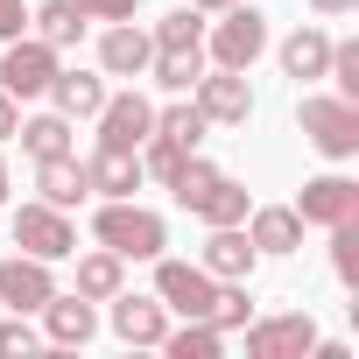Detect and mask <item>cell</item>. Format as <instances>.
<instances>
[{"label":"cell","mask_w":359,"mask_h":359,"mask_svg":"<svg viewBox=\"0 0 359 359\" xmlns=\"http://www.w3.org/2000/svg\"><path fill=\"white\" fill-rule=\"evenodd\" d=\"M92 240H99L106 254H120V261H155V254L169 247V226H162V212H148V205H134V198H106V205L92 212Z\"/></svg>","instance_id":"obj_1"},{"label":"cell","mask_w":359,"mask_h":359,"mask_svg":"<svg viewBox=\"0 0 359 359\" xmlns=\"http://www.w3.org/2000/svg\"><path fill=\"white\" fill-rule=\"evenodd\" d=\"M268 57V15L261 8H219V22H205V64L219 71H254Z\"/></svg>","instance_id":"obj_2"},{"label":"cell","mask_w":359,"mask_h":359,"mask_svg":"<svg viewBox=\"0 0 359 359\" xmlns=\"http://www.w3.org/2000/svg\"><path fill=\"white\" fill-rule=\"evenodd\" d=\"M296 127H303V141H310L324 162H352V155H359V106L338 99V92H303Z\"/></svg>","instance_id":"obj_3"},{"label":"cell","mask_w":359,"mask_h":359,"mask_svg":"<svg viewBox=\"0 0 359 359\" xmlns=\"http://www.w3.org/2000/svg\"><path fill=\"white\" fill-rule=\"evenodd\" d=\"M15 247L57 268V261H71V254H78V226H71V212H57V205H43V198H36V205H22V212H15Z\"/></svg>","instance_id":"obj_4"},{"label":"cell","mask_w":359,"mask_h":359,"mask_svg":"<svg viewBox=\"0 0 359 359\" xmlns=\"http://www.w3.org/2000/svg\"><path fill=\"white\" fill-rule=\"evenodd\" d=\"M155 296H162L169 317H212L219 282H212L198 261H169V254H155Z\"/></svg>","instance_id":"obj_5"},{"label":"cell","mask_w":359,"mask_h":359,"mask_svg":"<svg viewBox=\"0 0 359 359\" xmlns=\"http://www.w3.org/2000/svg\"><path fill=\"white\" fill-rule=\"evenodd\" d=\"M191 99H198V113H205L212 127H247V120H254V85H247V71L205 64V78L191 85Z\"/></svg>","instance_id":"obj_6"},{"label":"cell","mask_w":359,"mask_h":359,"mask_svg":"<svg viewBox=\"0 0 359 359\" xmlns=\"http://www.w3.org/2000/svg\"><path fill=\"white\" fill-rule=\"evenodd\" d=\"M50 78H57V50L43 36H15L8 57H0V92L8 99H43Z\"/></svg>","instance_id":"obj_7"},{"label":"cell","mask_w":359,"mask_h":359,"mask_svg":"<svg viewBox=\"0 0 359 359\" xmlns=\"http://www.w3.org/2000/svg\"><path fill=\"white\" fill-rule=\"evenodd\" d=\"M317 345L310 310H282V317H247V359H303Z\"/></svg>","instance_id":"obj_8"},{"label":"cell","mask_w":359,"mask_h":359,"mask_svg":"<svg viewBox=\"0 0 359 359\" xmlns=\"http://www.w3.org/2000/svg\"><path fill=\"white\" fill-rule=\"evenodd\" d=\"M99 120V148H141L148 134H155V106L127 85V92H106V106L92 113Z\"/></svg>","instance_id":"obj_9"},{"label":"cell","mask_w":359,"mask_h":359,"mask_svg":"<svg viewBox=\"0 0 359 359\" xmlns=\"http://www.w3.org/2000/svg\"><path fill=\"white\" fill-rule=\"evenodd\" d=\"M296 219L303 226H345V219H359V184H352V176H310V184H303V198H296Z\"/></svg>","instance_id":"obj_10"},{"label":"cell","mask_w":359,"mask_h":359,"mask_svg":"<svg viewBox=\"0 0 359 359\" xmlns=\"http://www.w3.org/2000/svg\"><path fill=\"white\" fill-rule=\"evenodd\" d=\"M198 268H205L212 282H254L261 254H254L247 226H205V254H198Z\"/></svg>","instance_id":"obj_11"},{"label":"cell","mask_w":359,"mask_h":359,"mask_svg":"<svg viewBox=\"0 0 359 359\" xmlns=\"http://www.w3.org/2000/svg\"><path fill=\"white\" fill-rule=\"evenodd\" d=\"M50 296H57V275H50V261H36V254H8V261H0V303H8V310L36 317Z\"/></svg>","instance_id":"obj_12"},{"label":"cell","mask_w":359,"mask_h":359,"mask_svg":"<svg viewBox=\"0 0 359 359\" xmlns=\"http://www.w3.org/2000/svg\"><path fill=\"white\" fill-rule=\"evenodd\" d=\"M113 310H106V324H113V338L120 345H162V331H169V310H162V296H106Z\"/></svg>","instance_id":"obj_13"},{"label":"cell","mask_w":359,"mask_h":359,"mask_svg":"<svg viewBox=\"0 0 359 359\" xmlns=\"http://www.w3.org/2000/svg\"><path fill=\"white\" fill-rule=\"evenodd\" d=\"M240 226H247L254 254H268V261H282V254H303V219H296V205H254Z\"/></svg>","instance_id":"obj_14"},{"label":"cell","mask_w":359,"mask_h":359,"mask_svg":"<svg viewBox=\"0 0 359 359\" xmlns=\"http://www.w3.org/2000/svg\"><path fill=\"white\" fill-rule=\"evenodd\" d=\"M36 317H43V338H50V345H92V331H99V303L78 296V289H71V296L57 289Z\"/></svg>","instance_id":"obj_15"},{"label":"cell","mask_w":359,"mask_h":359,"mask_svg":"<svg viewBox=\"0 0 359 359\" xmlns=\"http://www.w3.org/2000/svg\"><path fill=\"white\" fill-rule=\"evenodd\" d=\"M36 198L57 205V212H78V205L92 198L85 162H78V155H43V162H36Z\"/></svg>","instance_id":"obj_16"},{"label":"cell","mask_w":359,"mask_h":359,"mask_svg":"<svg viewBox=\"0 0 359 359\" xmlns=\"http://www.w3.org/2000/svg\"><path fill=\"white\" fill-rule=\"evenodd\" d=\"M148 57H155V43H148V29H134V22H113V29L99 36V71H106V78H148Z\"/></svg>","instance_id":"obj_17"},{"label":"cell","mask_w":359,"mask_h":359,"mask_svg":"<svg viewBox=\"0 0 359 359\" xmlns=\"http://www.w3.org/2000/svg\"><path fill=\"white\" fill-rule=\"evenodd\" d=\"M85 176H92V198H134V191L148 184V169H141L134 148H99V155L85 162Z\"/></svg>","instance_id":"obj_18"},{"label":"cell","mask_w":359,"mask_h":359,"mask_svg":"<svg viewBox=\"0 0 359 359\" xmlns=\"http://www.w3.org/2000/svg\"><path fill=\"white\" fill-rule=\"evenodd\" d=\"M184 212H191L198 226H240V219L254 212V198H247V184H233V176L219 169V176H212V184H205V191H198Z\"/></svg>","instance_id":"obj_19"},{"label":"cell","mask_w":359,"mask_h":359,"mask_svg":"<svg viewBox=\"0 0 359 359\" xmlns=\"http://www.w3.org/2000/svg\"><path fill=\"white\" fill-rule=\"evenodd\" d=\"M282 78H296V85H317L324 78V64H331V36L317 29V22H303L296 36H282Z\"/></svg>","instance_id":"obj_20"},{"label":"cell","mask_w":359,"mask_h":359,"mask_svg":"<svg viewBox=\"0 0 359 359\" xmlns=\"http://www.w3.org/2000/svg\"><path fill=\"white\" fill-rule=\"evenodd\" d=\"M64 120H92L99 106H106V78H92V71H64L57 64V78H50V92H43Z\"/></svg>","instance_id":"obj_21"},{"label":"cell","mask_w":359,"mask_h":359,"mask_svg":"<svg viewBox=\"0 0 359 359\" xmlns=\"http://www.w3.org/2000/svg\"><path fill=\"white\" fill-rule=\"evenodd\" d=\"M155 134H162V141H176V148H205L212 120L198 113V99H184V92H176V106H155Z\"/></svg>","instance_id":"obj_22"},{"label":"cell","mask_w":359,"mask_h":359,"mask_svg":"<svg viewBox=\"0 0 359 359\" xmlns=\"http://www.w3.org/2000/svg\"><path fill=\"white\" fill-rule=\"evenodd\" d=\"M162 352L169 359H219L226 352V331L212 317H184V331H162Z\"/></svg>","instance_id":"obj_23"},{"label":"cell","mask_w":359,"mask_h":359,"mask_svg":"<svg viewBox=\"0 0 359 359\" xmlns=\"http://www.w3.org/2000/svg\"><path fill=\"white\" fill-rule=\"evenodd\" d=\"M120 268H127V261H120V254H106V247L78 254V296H92V303L120 296V289H127V275H120Z\"/></svg>","instance_id":"obj_24"},{"label":"cell","mask_w":359,"mask_h":359,"mask_svg":"<svg viewBox=\"0 0 359 359\" xmlns=\"http://www.w3.org/2000/svg\"><path fill=\"white\" fill-rule=\"evenodd\" d=\"M148 78H155L162 92H191V85L205 78V43H198V50H155V57H148Z\"/></svg>","instance_id":"obj_25"},{"label":"cell","mask_w":359,"mask_h":359,"mask_svg":"<svg viewBox=\"0 0 359 359\" xmlns=\"http://www.w3.org/2000/svg\"><path fill=\"white\" fill-rule=\"evenodd\" d=\"M29 29H36L50 50H71V43L85 36V15L71 8V0H43V8H29Z\"/></svg>","instance_id":"obj_26"},{"label":"cell","mask_w":359,"mask_h":359,"mask_svg":"<svg viewBox=\"0 0 359 359\" xmlns=\"http://www.w3.org/2000/svg\"><path fill=\"white\" fill-rule=\"evenodd\" d=\"M15 134H22V148H29L36 162H43V155H71V120H64L57 106H50V113H36V120H22Z\"/></svg>","instance_id":"obj_27"},{"label":"cell","mask_w":359,"mask_h":359,"mask_svg":"<svg viewBox=\"0 0 359 359\" xmlns=\"http://www.w3.org/2000/svg\"><path fill=\"white\" fill-rule=\"evenodd\" d=\"M148 43H155V50H198V43H205V15L184 0L176 15H162V22H155V36H148Z\"/></svg>","instance_id":"obj_28"},{"label":"cell","mask_w":359,"mask_h":359,"mask_svg":"<svg viewBox=\"0 0 359 359\" xmlns=\"http://www.w3.org/2000/svg\"><path fill=\"white\" fill-rule=\"evenodd\" d=\"M212 176H219V162H205V155L191 148L184 162H176V169H169V198H176V205H191V198H198V191L212 184Z\"/></svg>","instance_id":"obj_29"},{"label":"cell","mask_w":359,"mask_h":359,"mask_svg":"<svg viewBox=\"0 0 359 359\" xmlns=\"http://www.w3.org/2000/svg\"><path fill=\"white\" fill-rule=\"evenodd\" d=\"M331 268H338V282H345V289H359V219L331 226Z\"/></svg>","instance_id":"obj_30"},{"label":"cell","mask_w":359,"mask_h":359,"mask_svg":"<svg viewBox=\"0 0 359 359\" xmlns=\"http://www.w3.org/2000/svg\"><path fill=\"white\" fill-rule=\"evenodd\" d=\"M247 317H254V296H247V282H219L212 324H219V331H247Z\"/></svg>","instance_id":"obj_31"},{"label":"cell","mask_w":359,"mask_h":359,"mask_svg":"<svg viewBox=\"0 0 359 359\" xmlns=\"http://www.w3.org/2000/svg\"><path fill=\"white\" fill-rule=\"evenodd\" d=\"M36 345H43V331H36L22 310H15L8 324H0V359H15V352H36Z\"/></svg>","instance_id":"obj_32"},{"label":"cell","mask_w":359,"mask_h":359,"mask_svg":"<svg viewBox=\"0 0 359 359\" xmlns=\"http://www.w3.org/2000/svg\"><path fill=\"white\" fill-rule=\"evenodd\" d=\"M85 22H134V0H71Z\"/></svg>","instance_id":"obj_33"},{"label":"cell","mask_w":359,"mask_h":359,"mask_svg":"<svg viewBox=\"0 0 359 359\" xmlns=\"http://www.w3.org/2000/svg\"><path fill=\"white\" fill-rule=\"evenodd\" d=\"M29 36V0H0V43Z\"/></svg>","instance_id":"obj_34"},{"label":"cell","mask_w":359,"mask_h":359,"mask_svg":"<svg viewBox=\"0 0 359 359\" xmlns=\"http://www.w3.org/2000/svg\"><path fill=\"white\" fill-rule=\"evenodd\" d=\"M15 127H22V99L0 92V141H15Z\"/></svg>","instance_id":"obj_35"},{"label":"cell","mask_w":359,"mask_h":359,"mask_svg":"<svg viewBox=\"0 0 359 359\" xmlns=\"http://www.w3.org/2000/svg\"><path fill=\"white\" fill-rule=\"evenodd\" d=\"M310 8H317V15H352L359 0H310Z\"/></svg>","instance_id":"obj_36"},{"label":"cell","mask_w":359,"mask_h":359,"mask_svg":"<svg viewBox=\"0 0 359 359\" xmlns=\"http://www.w3.org/2000/svg\"><path fill=\"white\" fill-rule=\"evenodd\" d=\"M191 8H198V15H219V8H233V0H191Z\"/></svg>","instance_id":"obj_37"},{"label":"cell","mask_w":359,"mask_h":359,"mask_svg":"<svg viewBox=\"0 0 359 359\" xmlns=\"http://www.w3.org/2000/svg\"><path fill=\"white\" fill-rule=\"evenodd\" d=\"M0 205H8V155H0Z\"/></svg>","instance_id":"obj_38"}]
</instances>
